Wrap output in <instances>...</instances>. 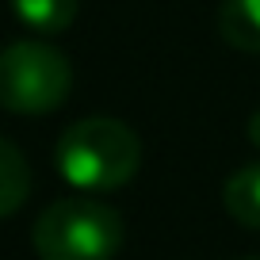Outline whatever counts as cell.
<instances>
[{
    "mask_svg": "<svg viewBox=\"0 0 260 260\" xmlns=\"http://www.w3.org/2000/svg\"><path fill=\"white\" fill-rule=\"evenodd\" d=\"M57 172L81 191H119L142 165V142L122 119L88 115L57 138Z\"/></svg>",
    "mask_w": 260,
    "mask_h": 260,
    "instance_id": "6da1fadb",
    "label": "cell"
},
{
    "mask_svg": "<svg viewBox=\"0 0 260 260\" xmlns=\"http://www.w3.org/2000/svg\"><path fill=\"white\" fill-rule=\"evenodd\" d=\"M122 241L126 226L119 211L96 199H57L31 226L39 260H115Z\"/></svg>",
    "mask_w": 260,
    "mask_h": 260,
    "instance_id": "7a4b0ae2",
    "label": "cell"
},
{
    "mask_svg": "<svg viewBox=\"0 0 260 260\" xmlns=\"http://www.w3.org/2000/svg\"><path fill=\"white\" fill-rule=\"evenodd\" d=\"M73 65L42 39H19L0 50V107L16 115H46L69 100Z\"/></svg>",
    "mask_w": 260,
    "mask_h": 260,
    "instance_id": "3957f363",
    "label": "cell"
},
{
    "mask_svg": "<svg viewBox=\"0 0 260 260\" xmlns=\"http://www.w3.org/2000/svg\"><path fill=\"white\" fill-rule=\"evenodd\" d=\"M226 214L245 230H260V161L237 169L222 187Z\"/></svg>",
    "mask_w": 260,
    "mask_h": 260,
    "instance_id": "277c9868",
    "label": "cell"
},
{
    "mask_svg": "<svg viewBox=\"0 0 260 260\" xmlns=\"http://www.w3.org/2000/svg\"><path fill=\"white\" fill-rule=\"evenodd\" d=\"M218 31L234 50L260 54V0H222Z\"/></svg>",
    "mask_w": 260,
    "mask_h": 260,
    "instance_id": "5b68a950",
    "label": "cell"
},
{
    "mask_svg": "<svg viewBox=\"0 0 260 260\" xmlns=\"http://www.w3.org/2000/svg\"><path fill=\"white\" fill-rule=\"evenodd\" d=\"M27 195H31V165L19 146L0 138V218L16 214L27 203Z\"/></svg>",
    "mask_w": 260,
    "mask_h": 260,
    "instance_id": "8992f818",
    "label": "cell"
},
{
    "mask_svg": "<svg viewBox=\"0 0 260 260\" xmlns=\"http://www.w3.org/2000/svg\"><path fill=\"white\" fill-rule=\"evenodd\" d=\"M12 12L19 16V23L35 35H57L73 23L77 0H12Z\"/></svg>",
    "mask_w": 260,
    "mask_h": 260,
    "instance_id": "52a82bcc",
    "label": "cell"
},
{
    "mask_svg": "<svg viewBox=\"0 0 260 260\" xmlns=\"http://www.w3.org/2000/svg\"><path fill=\"white\" fill-rule=\"evenodd\" d=\"M249 142H252V146L260 149V111H256V115L249 119Z\"/></svg>",
    "mask_w": 260,
    "mask_h": 260,
    "instance_id": "ba28073f",
    "label": "cell"
},
{
    "mask_svg": "<svg viewBox=\"0 0 260 260\" xmlns=\"http://www.w3.org/2000/svg\"><path fill=\"white\" fill-rule=\"evenodd\" d=\"M245 260H260V256H245Z\"/></svg>",
    "mask_w": 260,
    "mask_h": 260,
    "instance_id": "9c48e42d",
    "label": "cell"
}]
</instances>
